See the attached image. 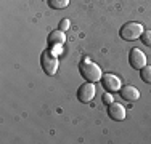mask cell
<instances>
[{"mask_svg":"<svg viewBox=\"0 0 151 144\" xmlns=\"http://www.w3.org/2000/svg\"><path fill=\"white\" fill-rule=\"evenodd\" d=\"M79 72H81V75L85 78V82H93V83L101 80V77H103V72L100 69V66L95 64L93 61H90L88 58H85V59L79 64Z\"/></svg>","mask_w":151,"mask_h":144,"instance_id":"1","label":"cell"},{"mask_svg":"<svg viewBox=\"0 0 151 144\" xmlns=\"http://www.w3.org/2000/svg\"><path fill=\"white\" fill-rule=\"evenodd\" d=\"M143 31H145V29H143V26L140 23L130 21V23H125L124 26L121 27L119 35H121V38H124V40H127V42H134L137 38L142 37Z\"/></svg>","mask_w":151,"mask_h":144,"instance_id":"2","label":"cell"},{"mask_svg":"<svg viewBox=\"0 0 151 144\" xmlns=\"http://www.w3.org/2000/svg\"><path fill=\"white\" fill-rule=\"evenodd\" d=\"M40 64L42 69L47 75H55L58 71V58L52 51V50H45L40 56Z\"/></svg>","mask_w":151,"mask_h":144,"instance_id":"3","label":"cell"},{"mask_svg":"<svg viewBox=\"0 0 151 144\" xmlns=\"http://www.w3.org/2000/svg\"><path fill=\"white\" fill-rule=\"evenodd\" d=\"M95 93H96V88H95V85H93V82H85V83H82L77 90V99L81 101V103L87 104L95 98Z\"/></svg>","mask_w":151,"mask_h":144,"instance_id":"4","label":"cell"},{"mask_svg":"<svg viewBox=\"0 0 151 144\" xmlns=\"http://www.w3.org/2000/svg\"><path fill=\"white\" fill-rule=\"evenodd\" d=\"M129 63L135 71H140L142 67L146 66V55L140 48H132L129 53Z\"/></svg>","mask_w":151,"mask_h":144,"instance_id":"5","label":"cell"},{"mask_svg":"<svg viewBox=\"0 0 151 144\" xmlns=\"http://www.w3.org/2000/svg\"><path fill=\"white\" fill-rule=\"evenodd\" d=\"M101 85L106 91L109 93H114V91H119L122 88V83H121V78L116 77L114 74H103L101 77Z\"/></svg>","mask_w":151,"mask_h":144,"instance_id":"6","label":"cell"},{"mask_svg":"<svg viewBox=\"0 0 151 144\" xmlns=\"http://www.w3.org/2000/svg\"><path fill=\"white\" fill-rule=\"evenodd\" d=\"M108 115H109L113 120H117V122H122L125 120V107L119 103H111L108 106Z\"/></svg>","mask_w":151,"mask_h":144,"instance_id":"7","label":"cell"},{"mask_svg":"<svg viewBox=\"0 0 151 144\" xmlns=\"http://www.w3.org/2000/svg\"><path fill=\"white\" fill-rule=\"evenodd\" d=\"M119 93H121V98L125 99V101H137L140 98L138 88H135V86H132V85L122 86V88L119 90Z\"/></svg>","mask_w":151,"mask_h":144,"instance_id":"8","label":"cell"},{"mask_svg":"<svg viewBox=\"0 0 151 144\" xmlns=\"http://www.w3.org/2000/svg\"><path fill=\"white\" fill-rule=\"evenodd\" d=\"M64 42H66V35H64L63 31L56 29V31L50 32V35H48V43H50V46H61Z\"/></svg>","mask_w":151,"mask_h":144,"instance_id":"9","label":"cell"},{"mask_svg":"<svg viewBox=\"0 0 151 144\" xmlns=\"http://www.w3.org/2000/svg\"><path fill=\"white\" fill-rule=\"evenodd\" d=\"M71 0H48V6L53 10H63L69 5Z\"/></svg>","mask_w":151,"mask_h":144,"instance_id":"10","label":"cell"},{"mask_svg":"<svg viewBox=\"0 0 151 144\" xmlns=\"http://www.w3.org/2000/svg\"><path fill=\"white\" fill-rule=\"evenodd\" d=\"M140 77L145 83H151V66H145L140 69Z\"/></svg>","mask_w":151,"mask_h":144,"instance_id":"11","label":"cell"},{"mask_svg":"<svg viewBox=\"0 0 151 144\" xmlns=\"http://www.w3.org/2000/svg\"><path fill=\"white\" fill-rule=\"evenodd\" d=\"M142 42L145 43L146 46H151V31H143V34H142Z\"/></svg>","mask_w":151,"mask_h":144,"instance_id":"12","label":"cell"},{"mask_svg":"<svg viewBox=\"0 0 151 144\" xmlns=\"http://www.w3.org/2000/svg\"><path fill=\"white\" fill-rule=\"evenodd\" d=\"M69 27H71V21L68 19V18H64V19H61V21H60V24H58V29H60V31L66 32Z\"/></svg>","mask_w":151,"mask_h":144,"instance_id":"13","label":"cell"},{"mask_svg":"<svg viewBox=\"0 0 151 144\" xmlns=\"http://www.w3.org/2000/svg\"><path fill=\"white\" fill-rule=\"evenodd\" d=\"M101 99H103V103H105L106 106H109L111 103H114V98H113V93H109V91H106L105 95L101 96Z\"/></svg>","mask_w":151,"mask_h":144,"instance_id":"14","label":"cell"}]
</instances>
